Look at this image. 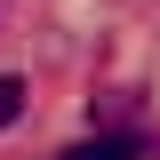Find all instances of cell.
<instances>
[{"label": "cell", "instance_id": "6da1fadb", "mask_svg": "<svg viewBox=\"0 0 160 160\" xmlns=\"http://www.w3.org/2000/svg\"><path fill=\"white\" fill-rule=\"evenodd\" d=\"M144 152H152V136H136V128H104V136L64 144L56 160H144Z\"/></svg>", "mask_w": 160, "mask_h": 160}, {"label": "cell", "instance_id": "7a4b0ae2", "mask_svg": "<svg viewBox=\"0 0 160 160\" xmlns=\"http://www.w3.org/2000/svg\"><path fill=\"white\" fill-rule=\"evenodd\" d=\"M24 96H32V88H24L16 72H0V128H16V120H24Z\"/></svg>", "mask_w": 160, "mask_h": 160}]
</instances>
